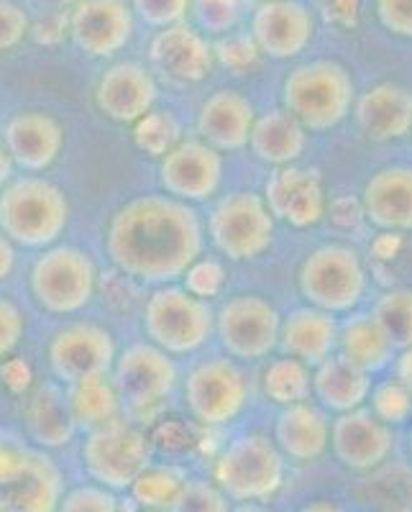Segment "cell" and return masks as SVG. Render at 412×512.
Returning a JSON list of instances; mask_svg holds the SVG:
<instances>
[{
    "label": "cell",
    "instance_id": "44dd1931",
    "mask_svg": "<svg viewBox=\"0 0 412 512\" xmlns=\"http://www.w3.org/2000/svg\"><path fill=\"white\" fill-rule=\"evenodd\" d=\"M264 200L277 221L292 228H310L325 216V190L318 169L279 167L269 175L264 187Z\"/></svg>",
    "mask_w": 412,
    "mask_h": 512
},
{
    "label": "cell",
    "instance_id": "cb8c5ba5",
    "mask_svg": "<svg viewBox=\"0 0 412 512\" xmlns=\"http://www.w3.org/2000/svg\"><path fill=\"white\" fill-rule=\"evenodd\" d=\"M274 443L295 464H313L331 448V420L313 402H297L282 408L274 423Z\"/></svg>",
    "mask_w": 412,
    "mask_h": 512
},
{
    "label": "cell",
    "instance_id": "52a82bcc",
    "mask_svg": "<svg viewBox=\"0 0 412 512\" xmlns=\"http://www.w3.org/2000/svg\"><path fill=\"white\" fill-rule=\"evenodd\" d=\"M95 285V262L77 246H49L31 267V295L41 310L52 315H72L88 308Z\"/></svg>",
    "mask_w": 412,
    "mask_h": 512
},
{
    "label": "cell",
    "instance_id": "30bf717a",
    "mask_svg": "<svg viewBox=\"0 0 412 512\" xmlns=\"http://www.w3.org/2000/svg\"><path fill=\"white\" fill-rule=\"evenodd\" d=\"M64 479L49 456L21 446H0V510L57 512Z\"/></svg>",
    "mask_w": 412,
    "mask_h": 512
},
{
    "label": "cell",
    "instance_id": "484cf974",
    "mask_svg": "<svg viewBox=\"0 0 412 512\" xmlns=\"http://www.w3.org/2000/svg\"><path fill=\"white\" fill-rule=\"evenodd\" d=\"M354 116L366 139H405L412 131V93L397 82H379L356 98Z\"/></svg>",
    "mask_w": 412,
    "mask_h": 512
},
{
    "label": "cell",
    "instance_id": "3957f363",
    "mask_svg": "<svg viewBox=\"0 0 412 512\" xmlns=\"http://www.w3.org/2000/svg\"><path fill=\"white\" fill-rule=\"evenodd\" d=\"M70 221V200L44 177H18L0 190V231L26 249H49Z\"/></svg>",
    "mask_w": 412,
    "mask_h": 512
},
{
    "label": "cell",
    "instance_id": "5bb4252c",
    "mask_svg": "<svg viewBox=\"0 0 412 512\" xmlns=\"http://www.w3.org/2000/svg\"><path fill=\"white\" fill-rule=\"evenodd\" d=\"M118 351L111 331L95 323H72L59 328L49 341V369L54 379L70 384L113 374Z\"/></svg>",
    "mask_w": 412,
    "mask_h": 512
},
{
    "label": "cell",
    "instance_id": "7dc6e473",
    "mask_svg": "<svg viewBox=\"0 0 412 512\" xmlns=\"http://www.w3.org/2000/svg\"><path fill=\"white\" fill-rule=\"evenodd\" d=\"M31 34H34V39L39 41V44H44V47H54V44H59L64 36L70 34V13L52 11L44 21H39V24L31 29Z\"/></svg>",
    "mask_w": 412,
    "mask_h": 512
},
{
    "label": "cell",
    "instance_id": "7a4b0ae2",
    "mask_svg": "<svg viewBox=\"0 0 412 512\" xmlns=\"http://www.w3.org/2000/svg\"><path fill=\"white\" fill-rule=\"evenodd\" d=\"M282 103L305 131L323 134L341 126L356 105V85L351 72L333 59L300 64L282 85Z\"/></svg>",
    "mask_w": 412,
    "mask_h": 512
},
{
    "label": "cell",
    "instance_id": "60d3db41",
    "mask_svg": "<svg viewBox=\"0 0 412 512\" xmlns=\"http://www.w3.org/2000/svg\"><path fill=\"white\" fill-rule=\"evenodd\" d=\"M57 512H121L116 492L103 484H82L64 492Z\"/></svg>",
    "mask_w": 412,
    "mask_h": 512
},
{
    "label": "cell",
    "instance_id": "d4e9b609",
    "mask_svg": "<svg viewBox=\"0 0 412 512\" xmlns=\"http://www.w3.org/2000/svg\"><path fill=\"white\" fill-rule=\"evenodd\" d=\"M364 216L389 233L412 231V167H384L361 192Z\"/></svg>",
    "mask_w": 412,
    "mask_h": 512
},
{
    "label": "cell",
    "instance_id": "ba28073f",
    "mask_svg": "<svg viewBox=\"0 0 412 512\" xmlns=\"http://www.w3.org/2000/svg\"><path fill=\"white\" fill-rule=\"evenodd\" d=\"M82 466L95 484L121 492L151 466V443L136 425L116 418L88 431L82 441Z\"/></svg>",
    "mask_w": 412,
    "mask_h": 512
},
{
    "label": "cell",
    "instance_id": "f546056e",
    "mask_svg": "<svg viewBox=\"0 0 412 512\" xmlns=\"http://www.w3.org/2000/svg\"><path fill=\"white\" fill-rule=\"evenodd\" d=\"M24 418L31 438L47 448L67 446L77 428L75 420H72L67 395H62L54 384L36 387L34 395L26 402Z\"/></svg>",
    "mask_w": 412,
    "mask_h": 512
},
{
    "label": "cell",
    "instance_id": "9a60e30c",
    "mask_svg": "<svg viewBox=\"0 0 412 512\" xmlns=\"http://www.w3.org/2000/svg\"><path fill=\"white\" fill-rule=\"evenodd\" d=\"M159 182L164 192L182 203H203L213 198L223 182L221 152L203 139H187L159 159Z\"/></svg>",
    "mask_w": 412,
    "mask_h": 512
},
{
    "label": "cell",
    "instance_id": "f1b7e54d",
    "mask_svg": "<svg viewBox=\"0 0 412 512\" xmlns=\"http://www.w3.org/2000/svg\"><path fill=\"white\" fill-rule=\"evenodd\" d=\"M249 146L259 162L274 169L290 167L305 154L308 131L287 111H269L264 116H256Z\"/></svg>",
    "mask_w": 412,
    "mask_h": 512
},
{
    "label": "cell",
    "instance_id": "db71d44e",
    "mask_svg": "<svg viewBox=\"0 0 412 512\" xmlns=\"http://www.w3.org/2000/svg\"><path fill=\"white\" fill-rule=\"evenodd\" d=\"M41 6L52 8V11H64V8H75L80 0H39Z\"/></svg>",
    "mask_w": 412,
    "mask_h": 512
},
{
    "label": "cell",
    "instance_id": "d6a6232c",
    "mask_svg": "<svg viewBox=\"0 0 412 512\" xmlns=\"http://www.w3.org/2000/svg\"><path fill=\"white\" fill-rule=\"evenodd\" d=\"M262 390L269 402L279 408H290L297 402L310 400L313 395V369L295 356L269 361L262 372Z\"/></svg>",
    "mask_w": 412,
    "mask_h": 512
},
{
    "label": "cell",
    "instance_id": "d6986e66",
    "mask_svg": "<svg viewBox=\"0 0 412 512\" xmlns=\"http://www.w3.org/2000/svg\"><path fill=\"white\" fill-rule=\"evenodd\" d=\"M157 80L139 62H116L100 75L95 85V105L108 121L131 123L154 111Z\"/></svg>",
    "mask_w": 412,
    "mask_h": 512
},
{
    "label": "cell",
    "instance_id": "4fadbf2b",
    "mask_svg": "<svg viewBox=\"0 0 412 512\" xmlns=\"http://www.w3.org/2000/svg\"><path fill=\"white\" fill-rule=\"evenodd\" d=\"M177 379H180V372L172 354L151 341L126 346L113 367V382L121 392L123 405L136 413H144L151 405L167 400L175 392Z\"/></svg>",
    "mask_w": 412,
    "mask_h": 512
},
{
    "label": "cell",
    "instance_id": "836d02e7",
    "mask_svg": "<svg viewBox=\"0 0 412 512\" xmlns=\"http://www.w3.org/2000/svg\"><path fill=\"white\" fill-rule=\"evenodd\" d=\"M187 484V474L180 466H149L134 484L131 497L141 510L172 512L175 502L180 500L182 489Z\"/></svg>",
    "mask_w": 412,
    "mask_h": 512
},
{
    "label": "cell",
    "instance_id": "7bdbcfd3",
    "mask_svg": "<svg viewBox=\"0 0 412 512\" xmlns=\"http://www.w3.org/2000/svg\"><path fill=\"white\" fill-rule=\"evenodd\" d=\"M226 287V267L218 259H203L185 272V290L200 300H213Z\"/></svg>",
    "mask_w": 412,
    "mask_h": 512
},
{
    "label": "cell",
    "instance_id": "277c9868",
    "mask_svg": "<svg viewBox=\"0 0 412 512\" xmlns=\"http://www.w3.org/2000/svg\"><path fill=\"white\" fill-rule=\"evenodd\" d=\"M287 459L262 433H244L223 448L213 464V482L233 502H267L285 487Z\"/></svg>",
    "mask_w": 412,
    "mask_h": 512
},
{
    "label": "cell",
    "instance_id": "8fae6325",
    "mask_svg": "<svg viewBox=\"0 0 412 512\" xmlns=\"http://www.w3.org/2000/svg\"><path fill=\"white\" fill-rule=\"evenodd\" d=\"M182 395L192 418L208 428H221L246 410L249 384L231 359H208L187 372Z\"/></svg>",
    "mask_w": 412,
    "mask_h": 512
},
{
    "label": "cell",
    "instance_id": "8992f818",
    "mask_svg": "<svg viewBox=\"0 0 412 512\" xmlns=\"http://www.w3.org/2000/svg\"><path fill=\"white\" fill-rule=\"evenodd\" d=\"M144 333L167 354H195L215 333V313L208 300L190 295L185 287L164 285L146 300Z\"/></svg>",
    "mask_w": 412,
    "mask_h": 512
},
{
    "label": "cell",
    "instance_id": "8d00e7d4",
    "mask_svg": "<svg viewBox=\"0 0 412 512\" xmlns=\"http://www.w3.org/2000/svg\"><path fill=\"white\" fill-rule=\"evenodd\" d=\"M369 505H377L384 512H402L407 507H412V474L402 472H382L374 477V482L369 479Z\"/></svg>",
    "mask_w": 412,
    "mask_h": 512
},
{
    "label": "cell",
    "instance_id": "6f0895ef",
    "mask_svg": "<svg viewBox=\"0 0 412 512\" xmlns=\"http://www.w3.org/2000/svg\"><path fill=\"white\" fill-rule=\"evenodd\" d=\"M141 512H154V510H141Z\"/></svg>",
    "mask_w": 412,
    "mask_h": 512
},
{
    "label": "cell",
    "instance_id": "ac0fdd59",
    "mask_svg": "<svg viewBox=\"0 0 412 512\" xmlns=\"http://www.w3.org/2000/svg\"><path fill=\"white\" fill-rule=\"evenodd\" d=\"M315 18L297 0H264L251 16V39L272 59H292L310 47Z\"/></svg>",
    "mask_w": 412,
    "mask_h": 512
},
{
    "label": "cell",
    "instance_id": "7c38bea8",
    "mask_svg": "<svg viewBox=\"0 0 412 512\" xmlns=\"http://www.w3.org/2000/svg\"><path fill=\"white\" fill-rule=\"evenodd\" d=\"M282 315L262 295H236L215 313V336L228 356L262 361L279 346Z\"/></svg>",
    "mask_w": 412,
    "mask_h": 512
},
{
    "label": "cell",
    "instance_id": "9c48e42d",
    "mask_svg": "<svg viewBox=\"0 0 412 512\" xmlns=\"http://www.w3.org/2000/svg\"><path fill=\"white\" fill-rule=\"evenodd\" d=\"M274 221L262 195L231 192L210 210L208 233L215 249L231 262H249L272 246Z\"/></svg>",
    "mask_w": 412,
    "mask_h": 512
},
{
    "label": "cell",
    "instance_id": "bcb514c9",
    "mask_svg": "<svg viewBox=\"0 0 412 512\" xmlns=\"http://www.w3.org/2000/svg\"><path fill=\"white\" fill-rule=\"evenodd\" d=\"M377 16L387 31L412 39V0H377Z\"/></svg>",
    "mask_w": 412,
    "mask_h": 512
},
{
    "label": "cell",
    "instance_id": "816d5d0a",
    "mask_svg": "<svg viewBox=\"0 0 412 512\" xmlns=\"http://www.w3.org/2000/svg\"><path fill=\"white\" fill-rule=\"evenodd\" d=\"M13 167H16V164H13V159H11V154H8L6 144H3V139H0V190H3V187L11 182Z\"/></svg>",
    "mask_w": 412,
    "mask_h": 512
},
{
    "label": "cell",
    "instance_id": "83f0119b",
    "mask_svg": "<svg viewBox=\"0 0 412 512\" xmlns=\"http://www.w3.org/2000/svg\"><path fill=\"white\" fill-rule=\"evenodd\" d=\"M313 395L328 413H351L364 408V402L372 397V374L354 367L341 354H333L313 369Z\"/></svg>",
    "mask_w": 412,
    "mask_h": 512
},
{
    "label": "cell",
    "instance_id": "6da1fadb",
    "mask_svg": "<svg viewBox=\"0 0 412 512\" xmlns=\"http://www.w3.org/2000/svg\"><path fill=\"white\" fill-rule=\"evenodd\" d=\"M203 223L190 203L172 195H139L116 210L105 231V254L121 274L144 285L185 277L203 254Z\"/></svg>",
    "mask_w": 412,
    "mask_h": 512
},
{
    "label": "cell",
    "instance_id": "74e56055",
    "mask_svg": "<svg viewBox=\"0 0 412 512\" xmlns=\"http://www.w3.org/2000/svg\"><path fill=\"white\" fill-rule=\"evenodd\" d=\"M369 402H372V413L387 425H400L412 418V395L397 377L372 387Z\"/></svg>",
    "mask_w": 412,
    "mask_h": 512
},
{
    "label": "cell",
    "instance_id": "f5cc1de1",
    "mask_svg": "<svg viewBox=\"0 0 412 512\" xmlns=\"http://www.w3.org/2000/svg\"><path fill=\"white\" fill-rule=\"evenodd\" d=\"M300 512H343V507H338L336 502L331 500H315L310 502V505L302 507Z\"/></svg>",
    "mask_w": 412,
    "mask_h": 512
},
{
    "label": "cell",
    "instance_id": "f35d334b",
    "mask_svg": "<svg viewBox=\"0 0 412 512\" xmlns=\"http://www.w3.org/2000/svg\"><path fill=\"white\" fill-rule=\"evenodd\" d=\"M241 0H192V16L198 21L200 31L213 36L231 34L241 18Z\"/></svg>",
    "mask_w": 412,
    "mask_h": 512
},
{
    "label": "cell",
    "instance_id": "b9f144b4",
    "mask_svg": "<svg viewBox=\"0 0 412 512\" xmlns=\"http://www.w3.org/2000/svg\"><path fill=\"white\" fill-rule=\"evenodd\" d=\"M131 8L146 26L169 29L185 24L187 13L192 11V0H131Z\"/></svg>",
    "mask_w": 412,
    "mask_h": 512
},
{
    "label": "cell",
    "instance_id": "5b68a950",
    "mask_svg": "<svg viewBox=\"0 0 412 512\" xmlns=\"http://www.w3.org/2000/svg\"><path fill=\"white\" fill-rule=\"evenodd\" d=\"M300 295L325 313H351L366 295V269L359 251L346 244H323L310 251L297 272Z\"/></svg>",
    "mask_w": 412,
    "mask_h": 512
},
{
    "label": "cell",
    "instance_id": "f907efd6",
    "mask_svg": "<svg viewBox=\"0 0 412 512\" xmlns=\"http://www.w3.org/2000/svg\"><path fill=\"white\" fill-rule=\"evenodd\" d=\"M397 379L407 387V392L412 395V346L402 349L400 359H397Z\"/></svg>",
    "mask_w": 412,
    "mask_h": 512
},
{
    "label": "cell",
    "instance_id": "4316f807",
    "mask_svg": "<svg viewBox=\"0 0 412 512\" xmlns=\"http://www.w3.org/2000/svg\"><path fill=\"white\" fill-rule=\"evenodd\" d=\"M338 336H341L338 320L331 313L308 305L282 318L279 346L287 356H295L302 364L315 369L338 354Z\"/></svg>",
    "mask_w": 412,
    "mask_h": 512
},
{
    "label": "cell",
    "instance_id": "1f68e13d",
    "mask_svg": "<svg viewBox=\"0 0 412 512\" xmlns=\"http://www.w3.org/2000/svg\"><path fill=\"white\" fill-rule=\"evenodd\" d=\"M67 402H70V413L75 425L77 428H85V431H93V428H100V425L116 420L123 408L121 392H118L116 382H113V374H100V377L70 384Z\"/></svg>",
    "mask_w": 412,
    "mask_h": 512
},
{
    "label": "cell",
    "instance_id": "e0dca14e",
    "mask_svg": "<svg viewBox=\"0 0 412 512\" xmlns=\"http://www.w3.org/2000/svg\"><path fill=\"white\" fill-rule=\"evenodd\" d=\"M131 36L134 8L126 0H80L70 11V39L88 57H113Z\"/></svg>",
    "mask_w": 412,
    "mask_h": 512
},
{
    "label": "cell",
    "instance_id": "9f6ffc18",
    "mask_svg": "<svg viewBox=\"0 0 412 512\" xmlns=\"http://www.w3.org/2000/svg\"><path fill=\"white\" fill-rule=\"evenodd\" d=\"M407 446H410V456H412V428H410V438H407Z\"/></svg>",
    "mask_w": 412,
    "mask_h": 512
},
{
    "label": "cell",
    "instance_id": "4dcf8cb0",
    "mask_svg": "<svg viewBox=\"0 0 412 512\" xmlns=\"http://www.w3.org/2000/svg\"><path fill=\"white\" fill-rule=\"evenodd\" d=\"M395 344L389 341L374 315H354L341 326L338 354L364 372H379L395 359Z\"/></svg>",
    "mask_w": 412,
    "mask_h": 512
},
{
    "label": "cell",
    "instance_id": "c3c4849f",
    "mask_svg": "<svg viewBox=\"0 0 412 512\" xmlns=\"http://www.w3.org/2000/svg\"><path fill=\"white\" fill-rule=\"evenodd\" d=\"M218 49H221L223 62L231 64L233 70L249 67V64L254 62L256 52H259L254 44V39H228V41H223V44H218Z\"/></svg>",
    "mask_w": 412,
    "mask_h": 512
},
{
    "label": "cell",
    "instance_id": "11a10c76",
    "mask_svg": "<svg viewBox=\"0 0 412 512\" xmlns=\"http://www.w3.org/2000/svg\"><path fill=\"white\" fill-rule=\"evenodd\" d=\"M231 512H272L269 507H264L262 502H241L238 507H233Z\"/></svg>",
    "mask_w": 412,
    "mask_h": 512
},
{
    "label": "cell",
    "instance_id": "ab89813d",
    "mask_svg": "<svg viewBox=\"0 0 412 512\" xmlns=\"http://www.w3.org/2000/svg\"><path fill=\"white\" fill-rule=\"evenodd\" d=\"M172 512H231L228 495L215 482L203 479H187L180 500L175 502Z\"/></svg>",
    "mask_w": 412,
    "mask_h": 512
},
{
    "label": "cell",
    "instance_id": "7402d4cb",
    "mask_svg": "<svg viewBox=\"0 0 412 512\" xmlns=\"http://www.w3.org/2000/svg\"><path fill=\"white\" fill-rule=\"evenodd\" d=\"M3 144L16 167L24 172H44L62 154L64 128L57 118L44 111L16 113L6 123Z\"/></svg>",
    "mask_w": 412,
    "mask_h": 512
},
{
    "label": "cell",
    "instance_id": "603a6c76",
    "mask_svg": "<svg viewBox=\"0 0 412 512\" xmlns=\"http://www.w3.org/2000/svg\"><path fill=\"white\" fill-rule=\"evenodd\" d=\"M254 105L238 90H215L198 113V134L215 152H241L251 141Z\"/></svg>",
    "mask_w": 412,
    "mask_h": 512
},
{
    "label": "cell",
    "instance_id": "681fc988",
    "mask_svg": "<svg viewBox=\"0 0 412 512\" xmlns=\"http://www.w3.org/2000/svg\"><path fill=\"white\" fill-rule=\"evenodd\" d=\"M16 267V251H13V241L6 233L0 231V280H8Z\"/></svg>",
    "mask_w": 412,
    "mask_h": 512
},
{
    "label": "cell",
    "instance_id": "f6af8a7d",
    "mask_svg": "<svg viewBox=\"0 0 412 512\" xmlns=\"http://www.w3.org/2000/svg\"><path fill=\"white\" fill-rule=\"evenodd\" d=\"M24 315L18 310V305L8 297L0 295V361L16 351V346L24 338Z\"/></svg>",
    "mask_w": 412,
    "mask_h": 512
},
{
    "label": "cell",
    "instance_id": "ffe728a7",
    "mask_svg": "<svg viewBox=\"0 0 412 512\" xmlns=\"http://www.w3.org/2000/svg\"><path fill=\"white\" fill-rule=\"evenodd\" d=\"M149 59L151 67L169 82L198 85L213 72L215 49L210 47L203 31L177 24L162 29L151 39Z\"/></svg>",
    "mask_w": 412,
    "mask_h": 512
},
{
    "label": "cell",
    "instance_id": "2e32d148",
    "mask_svg": "<svg viewBox=\"0 0 412 512\" xmlns=\"http://www.w3.org/2000/svg\"><path fill=\"white\" fill-rule=\"evenodd\" d=\"M331 448L341 466L351 472H374L395 448L392 425L379 420L372 410L359 408L338 415L331 423Z\"/></svg>",
    "mask_w": 412,
    "mask_h": 512
},
{
    "label": "cell",
    "instance_id": "e575fe53",
    "mask_svg": "<svg viewBox=\"0 0 412 512\" xmlns=\"http://www.w3.org/2000/svg\"><path fill=\"white\" fill-rule=\"evenodd\" d=\"M182 139V126L169 111H151L134 123V144L154 159H164Z\"/></svg>",
    "mask_w": 412,
    "mask_h": 512
},
{
    "label": "cell",
    "instance_id": "ee69618b",
    "mask_svg": "<svg viewBox=\"0 0 412 512\" xmlns=\"http://www.w3.org/2000/svg\"><path fill=\"white\" fill-rule=\"evenodd\" d=\"M31 34V21L13 0H0V54L16 49Z\"/></svg>",
    "mask_w": 412,
    "mask_h": 512
},
{
    "label": "cell",
    "instance_id": "d590c367",
    "mask_svg": "<svg viewBox=\"0 0 412 512\" xmlns=\"http://www.w3.org/2000/svg\"><path fill=\"white\" fill-rule=\"evenodd\" d=\"M372 315L395 349L412 346V290L384 292L374 303Z\"/></svg>",
    "mask_w": 412,
    "mask_h": 512
}]
</instances>
